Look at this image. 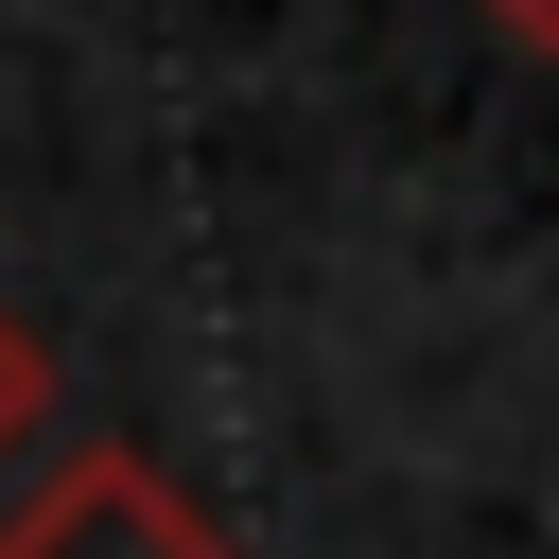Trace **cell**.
I'll return each mask as SVG.
<instances>
[{"instance_id": "6da1fadb", "label": "cell", "mask_w": 559, "mask_h": 559, "mask_svg": "<svg viewBox=\"0 0 559 559\" xmlns=\"http://www.w3.org/2000/svg\"><path fill=\"white\" fill-rule=\"evenodd\" d=\"M0 559H245L140 437H70L17 507H0Z\"/></svg>"}, {"instance_id": "7a4b0ae2", "label": "cell", "mask_w": 559, "mask_h": 559, "mask_svg": "<svg viewBox=\"0 0 559 559\" xmlns=\"http://www.w3.org/2000/svg\"><path fill=\"white\" fill-rule=\"evenodd\" d=\"M35 419H52V349H35V332H17V314H0V454H17V437H35Z\"/></svg>"}, {"instance_id": "3957f363", "label": "cell", "mask_w": 559, "mask_h": 559, "mask_svg": "<svg viewBox=\"0 0 559 559\" xmlns=\"http://www.w3.org/2000/svg\"><path fill=\"white\" fill-rule=\"evenodd\" d=\"M489 17H507V35H542V52H559V0H489Z\"/></svg>"}]
</instances>
